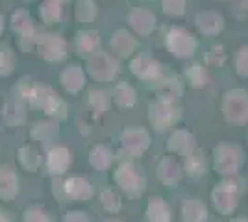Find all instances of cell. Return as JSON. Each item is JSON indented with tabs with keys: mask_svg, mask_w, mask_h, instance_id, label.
Instances as JSON below:
<instances>
[{
	"mask_svg": "<svg viewBox=\"0 0 248 222\" xmlns=\"http://www.w3.org/2000/svg\"><path fill=\"white\" fill-rule=\"evenodd\" d=\"M115 187L128 198H141L146 191V174L141 165L132 159H124L113 169L111 174Z\"/></svg>",
	"mask_w": 248,
	"mask_h": 222,
	"instance_id": "cell-3",
	"label": "cell"
},
{
	"mask_svg": "<svg viewBox=\"0 0 248 222\" xmlns=\"http://www.w3.org/2000/svg\"><path fill=\"white\" fill-rule=\"evenodd\" d=\"M62 222H93L89 213H85L83 209H69L65 211Z\"/></svg>",
	"mask_w": 248,
	"mask_h": 222,
	"instance_id": "cell-39",
	"label": "cell"
},
{
	"mask_svg": "<svg viewBox=\"0 0 248 222\" xmlns=\"http://www.w3.org/2000/svg\"><path fill=\"white\" fill-rule=\"evenodd\" d=\"M11 28H13V32L17 33L19 37H35L37 35L35 24H33L31 17L24 10H19L13 13V17H11Z\"/></svg>",
	"mask_w": 248,
	"mask_h": 222,
	"instance_id": "cell-29",
	"label": "cell"
},
{
	"mask_svg": "<svg viewBox=\"0 0 248 222\" xmlns=\"http://www.w3.org/2000/svg\"><path fill=\"white\" fill-rule=\"evenodd\" d=\"M15 71V56L11 50L0 46V76H10Z\"/></svg>",
	"mask_w": 248,
	"mask_h": 222,
	"instance_id": "cell-37",
	"label": "cell"
},
{
	"mask_svg": "<svg viewBox=\"0 0 248 222\" xmlns=\"http://www.w3.org/2000/svg\"><path fill=\"white\" fill-rule=\"evenodd\" d=\"M211 204L220 215H230L237 207V187L230 176L211 191Z\"/></svg>",
	"mask_w": 248,
	"mask_h": 222,
	"instance_id": "cell-14",
	"label": "cell"
},
{
	"mask_svg": "<svg viewBox=\"0 0 248 222\" xmlns=\"http://www.w3.org/2000/svg\"><path fill=\"white\" fill-rule=\"evenodd\" d=\"M96 17V6L93 0H78L76 2V19L80 22H91Z\"/></svg>",
	"mask_w": 248,
	"mask_h": 222,
	"instance_id": "cell-36",
	"label": "cell"
},
{
	"mask_svg": "<svg viewBox=\"0 0 248 222\" xmlns=\"http://www.w3.org/2000/svg\"><path fill=\"white\" fill-rule=\"evenodd\" d=\"M128 24L132 26V30L139 35H150L155 30V17L154 13H150L148 10L137 8L132 10L128 15Z\"/></svg>",
	"mask_w": 248,
	"mask_h": 222,
	"instance_id": "cell-24",
	"label": "cell"
},
{
	"mask_svg": "<svg viewBox=\"0 0 248 222\" xmlns=\"http://www.w3.org/2000/svg\"><path fill=\"white\" fill-rule=\"evenodd\" d=\"M85 73L93 78L94 82L100 84H109L113 82L119 74V61H115L109 54L96 50L94 54H91L87 58V67Z\"/></svg>",
	"mask_w": 248,
	"mask_h": 222,
	"instance_id": "cell-6",
	"label": "cell"
},
{
	"mask_svg": "<svg viewBox=\"0 0 248 222\" xmlns=\"http://www.w3.org/2000/svg\"><path fill=\"white\" fill-rule=\"evenodd\" d=\"M4 26H6V24H4V17L0 15V33L4 32Z\"/></svg>",
	"mask_w": 248,
	"mask_h": 222,
	"instance_id": "cell-43",
	"label": "cell"
},
{
	"mask_svg": "<svg viewBox=\"0 0 248 222\" xmlns=\"http://www.w3.org/2000/svg\"><path fill=\"white\" fill-rule=\"evenodd\" d=\"M180 219L182 222H207V206L198 196H186L180 204Z\"/></svg>",
	"mask_w": 248,
	"mask_h": 222,
	"instance_id": "cell-18",
	"label": "cell"
},
{
	"mask_svg": "<svg viewBox=\"0 0 248 222\" xmlns=\"http://www.w3.org/2000/svg\"><path fill=\"white\" fill-rule=\"evenodd\" d=\"M109 48L113 50L119 58H130L137 50V41L130 32L126 30H117L109 39Z\"/></svg>",
	"mask_w": 248,
	"mask_h": 222,
	"instance_id": "cell-26",
	"label": "cell"
},
{
	"mask_svg": "<svg viewBox=\"0 0 248 222\" xmlns=\"http://www.w3.org/2000/svg\"><path fill=\"white\" fill-rule=\"evenodd\" d=\"M109 104H111V98H109V95L104 89H100V87L89 89V93H87V106L91 107L94 117H102L104 113H108Z\"/></svg>",
	"mask_w": 248,
	"mask_h": 222,
	"instance_id": "cell-30",
	"label": "cell"
},
{
	"mask_svg": "<svg viewBox=\"0 0 248 222\" xmlns=\"http://www.w3.org/2000/svg\"><path fill=\"white\" fill-rule=\"evenodd\" d=\"M50 191L56 196V200L63 204H83V202L93 200L94 196V185L91 183V180L76 174L52 178Z\"/></svg>",
	"mask_w": 248,
	"mask_h": 222,
	"instance_id": "cell-2",
	"label": "cell"
},
{
	"mask_svg": "<svg viewBox=\"0 0 248 222\" xmlns=\"http://www.w3.org/2000/svg\"><path fill=\"white\" fill-rule=\"evenodd\" d=\"M163 11L167 15L178 17L186 11V0H163Z\"/></svg>",
	"mask_w": 248,
	"mask_h": 222,
	"instance_id": "cell-38",
	"label": "cell"
},
{
	"mask_svg": "<svg viewBox=\"0 0 248 222\" xmlns=\"http://www.w3.org/2000/svg\"><path fill=\"white\" fill-rule=\"evenodd\" d=\"M87 161L91 165V169L96 170V172H106V170L113 169L115 163V152L109 145H104V143H98L94 145L89 154H87Z\"/></svg>",
	"mask_w": 248,
	"mask_h": 222,
	"instance_id": "cell-21",
	"label": "cell"
},
{
	"mask_svg": "<svg viewBox=\"0 0 248 222\" xmlns=\"http://www.w3.org/2000/svg\"><path fill=\"white\" fill-rule=\"evenodd\" d=\"M222 113L228 122L245 124L248 120V95L245 91H230L222 100Z\"/></svg>",
	"mask_w": 248,
	"mask_h": 222,
	"instance_id": "cell-13",
	"label": "cell"
},
{
	"mask_svg": "<svg viewBox=\"0 0 248 222\" xmlns=\"http://www.w3.org/2000/svg\"><path fill=\"white\" fill-rule=\"evenodd\" d=\"M0 222H13V217H11V213L8 209H4L2 206H0Z\"/></svg>",
	"mask_w": 248,
	"mask_h": 222,
	"instance_id": "cell-41",
	"label": "cell"
},
{
	"mask_svg": "<svg viewBox=\"0 0 248 222\" xmlns=\"http://www.w3.org/2000/svg\"><path fill=\"white\" fill-rule=\"evenodd\" d=\"M165 148L169 154L184 159L197 150V137L187 128H172L167 135Z\"/></svg>",
	"mask_w": 248,
	"mask_h": 222,
	"instance_id": "cell-11",
	"label": "cell"
},
{
	"mask_svg": "<svg viewBox=\"0 0 248 222\" xmlns=\"http://www.w3.org/2000/svg\"><path fill=\"white\" fill-rule=\"evenodd\" d=\"M207 80H209V78H207L206 69L200 63H193L191 67L186 69V82L191 85L193 89H202V87H206Z\"/></svg>",
	"mask_w": 248,
	"mask_h": 222,
	"instance_id": "cell-33",
	"label": "cell"
},
{
	"mask_svg": "<svg viewBox=\"0 0 248 222\" xmlns=\"http://www.w3.org/2000/svg\"><path fill=\"white\" fill-rule=\"evenodd\" d=\"M111 100L119 109H132L137 104V91L128 82H119L113 87Z\"/></svg>",
	"mask_w": 248,
	"mask_h": 222,
	"instance_id": "cell-27",
	"label": "cell"
},
{
	"mask_svg": "<svg viewBox=\"0 0 248 222\" xmlns=\"http://www.w3.org/2000/svg\"><path fill=\"white\" fill-rule=\"evenodd\" d=\"M22 222H54L50 211L43 206H30L22 213Z\"/></svg>",
	"mask_w": 248,
	"mask_h": 222,
	"instance_id": "cell-35",
	"label": "cell"
},
{
	"mask_svg": "<svg viewBox=\"0 0 248 222\" xmlns=\"http://www.w3.org/2000/svg\"><path fill=\"white\" fill-rule=\"evenodd\" d=\"M102 222H124L123 219H119V217H109V219H104Z\"/></svg>",
	"mask_w": 248,
	"mask_h": 222,
	"instance_id": "cell-42",
	"label": "cell"
},
{
	"mask_svg": "<svg viewBox=\"0 0 248 222\" xmlns=\"http://www.w3.org/2000/svg\"><path fill=\"white\" fill-rule=\"evenodd\" d=\"M146 222H172V207L163 196H150L145 207Z\"/></svg>",
	"mask_w": 248,
	"mask_h": 222,
	"instance_id": "cell-23",
	"label": "cell"
},
{
	"mask_svg": "<svg viewBox=\"0 0 248 222\" xmlns=\"http://www.w3.org/2000/svg\"><path fill=\"white\" fill-rule=\"evenodd\" d=\"M15 96L21 98L26 106L33 109H41L46 117H50L54 120H65L69 115V107L67 102L58 95L50 85L37 84L31 78H22L19 84L15 85Z\"/></svg>",
	"mask_w": 248,
	"mask_h": 222,
	"instance_id": "cell-1",
	"label": "cell"
},
{
	"mask_svg": "<svg viewBox=\"0 0 248 222\" xmlns=\"http://www.w3.org/2000/svg\"><path fill=\"white\" fill-rule=\"evenodd\" d=\"M182 165H184V172H186V176L193 178V180L202 178V176L207 172L206 156H204V152H200L198 148L193 152V154H189L187 158H184Z\"/></svg>",
	"mask_w": 248,
	"mask_h": 222,
	"instance_id": "cell-28",
	"label": "cell"
},
{
	"mask_svg": "<svg viewBox=\"0 0 248 222\" xmlns=\"http://www.w3.org/2000/svg\"><path fill=\"white\" fill-rule=\"evenodd\" d=\"M21 192V178L11 165H0V202L17 200Z\"/></svg>",
	"mask_w": 248,
	"mask_h": 222,
	"instance_id": "cell-17",
	"label": "cell"
},
{
	"mask_svg": "<svg viewBox=\"0 0 248 222\" xmlns=\"http://www.w3.org/2000/svg\"><path fill=\"white\" fill-rule=\"evenodd\" d=\"M0 115H2V120L8 128H19L26 122V104L21 98L11 96L4 102Z\"/></svg>",
	"mask_w": 248,
	"mask_h": 222,
	"instance_id": "cell-19",
	"label": "cell"
},
{
	"mask_svg": "<svg viewBox=\"0 0 248 222\" xmlns=\"http://www.w3.org/2000/svg\"><path fill=\"white\" fill-rule=\"evenodd\" d=\"M165 46L174 58L186 59L197 52V39L184 28H170L165 35Z\"/></svg>",
	"mask_w": 248,
	"mask_h": 222,
	"instance_id": "cell-10",
	"label": "cell"
},
{
	"mask_svg": "<svg viewBox=\"0 0 248 222\" xmlns=\"http://www.w3.org/2000/svg\"><path fill=\"white\" fill-rule=\"evenodd\" d=\"M155 176H157V180H159V183L163 187L176 189L182 183L186 172H184L182 161L176 156H172V154H169V156H163V158L159 159V163L155 167Z\"/></svg>",
	"mask_w": 248,
	"mask_h": 222,
	"instance_id": "cell-12",
	"label": "cell"
},
{
	"mask_svg": "<svg viewBox=\"0 0 248 222\" xmlns=\"http://www.w3.org/2000/svg\"><path fill=\"white\" fill-rule=\"evenodd\" d=\"M74 50L82 58H89L91 54L100 50V33L96 30H80L74 39Z\"/></svg>",
	"mask_w": 248,
	"mask_h": 222,
	"instance_id": "cell-25",
	"label": "cell"
},
{
	"mask_svg": "<svg viewBox=\"0 0 248 222\" xmlns=\"http://www.w3.org/2000/svg\"><path fill=\"white\" fill-rule=\"evenodd\" d=\"M60 137V120H54L50 117L35 120L30 126V139L43 148H50L56 145Z\"/></svg>",
	"mask_w": 248,
	"mask_h": 222,
	"instance_id": "cell-15",
	"label": "cell"
},
{
	"mask_svg": "<svg viewBox=\"0 0 248 222\" xmlns=\"http://www.w3.org/2000/svg\"><path fill=\"white\" fill-rule=\"evenodd\" d=\"M60 84L69 95H78L85 87V71L80 65H69L60 73Z\"/></svg>",
	"mask_w": 248,
	"mask_h": 222,
	"instance_id": "cell-20",
	"label": "cell"
},
{
	"mask_svg": "<svg viewBox=\"0 0 248 222\" xmlns=\"http://www.w3.org/2000/svg\"><path fill=\"white\" fill-rule=\"evenodd\" d=\"M98 202H100L104 211L109 215H119L124 207L123 192L119 189H104L98 196Z\"/></svg>",
	"mask_w": 248,
	"mask_h": 222,
	"instance_id": "cell-31",
	"label": "cell"
},
{
	"mask_svg": "<svg viewBox=\"0 0 248 222\" xmlns=\"http://www.w3.org/2000/svg\"><path fill=\"white\" fill-rule=\"evenodd\" d=\"M197 26L206 35H217L222 30V17L211 11H204L197 17Z\"/></svg>",
	"mask_w": 248,
	"mask_h": 222,
	"instance_id": "cell-32",
	"label": "cell"
},
{
	"mask_svg": "<svg viewBox=\"0 0 248 222\" xmlns=\"http://www.w3.org/2000/svg\"><path fill=\"white\" fill-rule=\"evenodd\" d=\"M35 50L39 52L45 61L48 63H62L69 56V43L60 35L54 33H41L37 37V46Z\"/></svg>",
	"mask_w": 248,
	"mask_h": 222,
	"instance_id": "cell-9",
	"label": "cell"
},
{
	"mask_svg": "<svg viewBox=\"0 0 248 222\" xmlns=\"http://www.w3.org/2000/svg\"><path fill=\"white\" fill-rule=\"evenodd\" d=\"M182 118V107L174 96L157 93L148 104V122L155 132H170Z\"/></svg>",
	"mask_w": 248,
	"mask_h": 222,
	"instance_id": "cell-4",
	"label": "cell"
},
{
	"mask_svg": "<svg viewBox=\"0 0 248 222\" xmlns=\"http://www.w3.org/2000/svg\"><path fill=\"white\" fill-rule=\"evenodd\" d=\"M62 0H45L41 6V19L45 24H56L62 19Z\"/></svg>",
	"mask_w": 248,
	"mask_h": 222,
	"instance_id": "cell-34",
	"label": "cell"
},
{
	"mask_svg": "<svg viewBox=\"0 0 248 222\" xmlns=\"http://www.w3.org/2000/svg\"><path fill=\"white\" fill-rule=\"evenodd\" d=\"M15 158H17V165L24 172H30V174H33V172H37V170L41 169L43 161H45V158L41 156V150L37 147H33V145H22V147H19Z\"/></svg>",
	"mask_w": 248,
	"mask_h": 222,
	"instance_id": "cell-22",
	"label": "cell"
},
{
	"mask_svg": "<svg viewBox=\"0 0 248 222\" xmlns=\"http://www.w3.org/2000/svg\"><path fill=\"white\" fill-rule=\"evenodd\" d=\"M73 150L65 145H52L45 152L43 165L50 178H62L65 174H69V170L73 169Z\"/></svg>",
	"mask_w": 248,
	"mask_h": 222,
	"instance_id": "cell-8",
	"label": "cell"
},
{
	"mask_svg": "<svg viewBox=\"0 0 248 222\" xmlns=\"http://www.w3.org/2000/svg\"><path fill=\"white\" fill-rule=\"evenodd\" d=\"M232 222H248V221H247V219H233Z\"/></svg>",
	"mask_w": 248,
	"mask_h": 222,
	"instance_id": "cell-44",
	"label": "cell"
},
{
	"mask_svg": "<svg viewBox=\"0 0 248 222\" xmlns=\"http://www.w3.org/2000/svg\"><path fill=\"white\" fill-rule=\"evenodd\" d=\"M243 163V154L237 147L228 145V143H218L213 148V169L220 176H233Z\"/></svg>",
	"mask_w": 248,
	"mask_h": 222,
	"instance_id": "cell-7",
	"label": "cell"
},
{
	"mask_svg": "<svg viewBox=\"0 0 248 222\" xmlns=\"http://www.w3.org/2000/svg\"><path fill=\"white\" fill-rule=\"evenodd\" d=\"M237 73L241 76H248V48H243L237 54Z\"/></svg>",
	"mask_w": 248,
	"mask_h": 222,
	"instance_id": "cell-40",
	"label": "cell"
},
{
	"mask_svg": "<svg viewBox=\"0 0 248 222\" xmlns=\"http://www.w3.org/2000/svg\"><path fill=\"white\" fill-rule=\"evenodd\" d=\"M130 71L135 78L143 80V82H155L161 78V65L157 59H154L152 56H135L134 59L130 61Z\"/></svg>",
	"mask_w": 248,
	"mask_h": 222,
	"instance_id": "cell-16",
	"label": "cell"
},
{
	"mask_svg": "<svg viewBox=\"0 0 248 222\" xmlns=\"http://www.w3.org/2000/svg\"><path fill=\"white\" fill-rule=\"evenodd\" d=\"M119 145L126 156L130 158H141L152 147V135L143 126H128L124 128L119 135Z\"/></svg>",
	"mask_w": 248,
	"mask_h": 222,
	"instance_id": "cell-5",
	"label": "cell"
}]
</instances>
